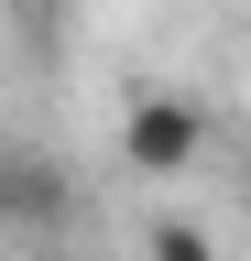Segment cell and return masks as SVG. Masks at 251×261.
<instances>
[{
    "instance_id": "cell-1",
    "label": "cell",
    "mask_w": 251,
    "mask_h": 261,
    "mask_svg": "<svg viewBox=\"0 0 251 261\" xmlns=\"http://www.w3.org/2000/svg\"><path fill=\"white\" fill-rule=\"evenodd\" d=\"M120 163H131L142 185L197 174V163H208V109H197L186 87H153V98H131V109H120Z\"/></svg>"
},
{
    "instance_id": "cell-3",
    "label": "cell",
    "mask_w": 251,
    "mask_h": 261,
    "mask_svg": "<svg viewBox=\"0 0 251 261\" xmlns=\"http://www.w3.org/2000/svg\"><path fill=\"white\" fill-rule=\"evenodd\" d=\"M142 261H230V250H218V228H197V218H153Z\"/></svg>"
},
{
    "instance_id": "cell-2",
    "label": "cell",
    "mask_w": 251,
    "mask_h": 261,
    "mask_svg": "<svg viewBox=\"0 0 251 261\" xmlns=\"http://www.w3.org/2000/svg\"><path fill=\"white\" fill-rule=\"evenodd\" d=\"M0 218H22V228H44V218H66V174L33 152H0Z\"/></svg>"
}]
</instances>
